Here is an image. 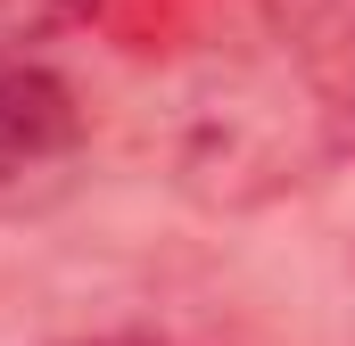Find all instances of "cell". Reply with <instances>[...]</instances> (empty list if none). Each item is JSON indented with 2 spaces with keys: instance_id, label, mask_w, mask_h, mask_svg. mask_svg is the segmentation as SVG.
<instances>
[{
  "instance_id": "1",
  "label": "cell",
  "mask_w": 355,
  "mask_h": 346,
  "mask_svg": "<svg viewBox=\"0 0 355 346\" xmlns=\"http://www.w3.org/2000/svg\"><path fill=\"white\" fill-rule=\"evenodd\" d=\"M83 157V107L42 58H0V206L58 190Z\"/></svg>"
},
{
  "instance_id": "2",
  "label": "cell",
  "mask_w": 355,
  "mask_h": 346,
  "mask_svg": "<svg viewBox=\"0 0 355 346\" xmlns=\"http://www.w3.org/2000/svg\"><path fill=\"white\" fill-rule=\"evenodd\" d=\"M265 33L314 107L355 116V0H265Z\"/></svg>"
},
{
  "instance_id": "3",
  "label": "cell",
  "mask_w": 355,
  "mask_h": 346,
  "mask_svg": "<svg viewBox=\"0 0 355 346\" xmlns=\"http://www.w3.org/2000/svg\"><path fill=\"white\" fill-rule=\"evenodd\" d=\"M99 17V0H0V58H42L58 33Z\"/></svg>"
},
{
  "instance_id": "4",
  "label": "cell",
  "mask_w": 355,
  "mask_h": 346,
  "mask_svg": "<svg viewBox=\"0 0 355 346\" xmlns=\"http://www.w3.org/2000/svg\"><path fill=\"white\" fill-rule=\"evenodd\" d=\"M75 346H182V338H75Z\"/></svg>"
}]
</instances>
